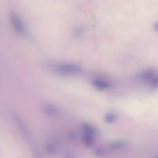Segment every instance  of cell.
I'll return each mask as SVG.
<instances>
[{
    "label": "cell",
    "instance_id": "6",
    "mask_svg": "<svg viewBox=\"0 0 158 158\" xmlns=\"http://www.w3.org/2000/svg\"><path fill=\"white\" fill-rule=\"evenodd\" d=\"M93 85L99 90L107 89L111 88L112 85L109 82L106 81H103L101 80H93L92 81Z\"/></svg>",
    "mask_w": 158,
    "mask_h": 158
},
{
    "label": "cell",
    "instance_id": "2",
    "mask_svg": "<svg viewBox=\"0 0 158 158\" xmlns=\"http://www.w3.org/2000/svg\"><path fill=\"white\" fill-rule=\"evenodd\" d=\"M138 78L149 83L154 88L157 86V72L156 69H148L138 75Z\"/></svg>",
    "mask_w": 158,
    "mask_h": 158
},
{
    "label": "cell",
    "instance_id": "4",
    "mask_svg": "<svg viewBox=\"0 0 158 158\" xmlns=\"http://www.w3.org/2000/svg\"><path fill=\"white\" fill-rule=\"evenodd\" d=\"M14 118H15L16 123H17V125L19 127V129L20 130V132L22 134L23 136L25 138V139H26V140L28 142L32 144V141H31V136H30V133L29 130H28V128L27 127L26 125L24 123L23 120H22V119L20 118H19V117L16 116V117H15Z\"/></svg>",
    "mask_w": 158,
    "mask_h": 158
},
{
    "label": "cell",
    "instance_id": "13",
    "mask_svg": "<svg viewBox=\"0 0 158 158\" xmlns=\"http://www.w3.org/2000/svg\"><path fill=\"white\" fill-rule=\"evenodd\" d=\"M69 135L70 137L71 138H72V139L75 138H76V136H77V134H76V133H75V131H72L70 132V133H69Z\"/></svg>",
    "mask_w": 158,
    "mask_h": 158
},
{
    "label": "cell",
    "instance_id": "1",
    "mask_svg": "<svg viewBox=\"0 0 158 158\" xmlns=\"http://www.w3.org/2000/svg\"><path fill=\"white\" fill-rule=\"evenodd\" d=\"M52 70L56 73L62 75H73L80 73L82 68L80 65L73 63H60L51 66Z\"/></svg>",
    "mask_w": 158,
    "mask_h": 158
},
{
    "label": "cell",
    "instance_id": "7",
    "mask_svg": "<svg viewBox=\"0 0 158 158\" xmlns=\"http://www.w3.org/2000/svg\"><path fill=\"white\" fill-rule=\"evenodd\" d=\"M127 142L125 141H117L109 144V147L113 149H121L127 146Z\"/></svg>",
    "mask_w": 158,
    "mask_h": 158
},
{
    "label": "cell",
    "instance_id": "10",
    "mask_svg": "<svg viewBox=\"0 0 158 158\" xmlns=\"http://www.w3.org/2000/svg\"><path fill=\"white\" fill-rule=\"evenodd\" d=\"M93 135L88 133H85L83 136V141L88 146H91L93 144Z\"/></svg>",
    "mask_w": 158,
    "mask_h": 158
},
{
    "label": "cell",
    "instance_id": "5",
    "mask_svg": "<svg viewBox=\"0 0 158 158\" xmlns=\"http://www.w3.org/2000/svg\"><path fill=\"white\" fill-rule=\"evenodd\" d=\"M42 110L46 115L50 117H55L60 114L59 109L57 106L52 104L44 105L43 107Z\"/></svg>",
    "mask_w": 158,
    "mask_h": 158
},
{
    "label": "cell",
    "instance_id": "11",
    "mask_svg": "<svg viewBox=\"0 0 158 158\" xmlns=\"http://www.w3.org/2000/svg\"><path fill=\"white\" fill-rule=\"evenodd\" d=\"M46 151L48 154H51L54 151V146L52 144H48L46 146Z\"/></svg>",
    "mask_w": 158,
    "mask_h": 158
},
{
    "label": "cell",
    "instance_id": "12",
    "mask_svg": "<svg viewBox=\"0 0 158 158\" xmlns=\"http://www.w3.org/2000/svg\"><path fill=\"white\" fill-rule=\"evenodd\" d=\"M105 152V150L103 148H98L96 151V153L99 155V156H101V155H103Z\"/></svg>",
    "mask_w": 158,
    "mask_h": 158
},
{
    "label": "cell",
    "instance_id": "9",
    "mask_svg": "<svg viewBox=\"0 0 158 158\" xmlns=\"http://www.w3.org/2000/svg\"><path fill=\"white\" fill-rule=\"evenodd\" d=\"M117 114L115 113L114 112H109L107 113L104 117L105 121L108 123H112L113 122H114L115 121V120L117 119Z\"/></svg>",
    "mask_w": 158,
    "mask_h": 158
},
{
    "label": "cell",
    "instance_id": "3",
    "mask_svg": "<svg viewBox=\"0 0 158 158\" xmlns=\"http://www.w3.org/2000/svg\"><path fill=\"white\" fill-rule=\"evenodd\" d=\"M10 23L17 33L20 35H25L27 31L22 19L15 14H12L10 17Z\"/></svg>",
    "mask_w": 158,
    "mask_h": 158
},
{
    "label": "cell",
    "instance_id": "8",
    "mask_svg": "<svg viewBox=\"0 0 158 158\" xmlns=\"http://www.w3.org/2000/svg\"><path fill=\"white\" fill-rule=\"evenodd\" d=\"M81 128L85 131V133H88L93 135L96 133V129L90 124L83 123L81 125Z\"/></svg>",
    "mask_w": 158,
    "mask_h": 158
}]
</instances>
